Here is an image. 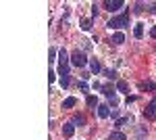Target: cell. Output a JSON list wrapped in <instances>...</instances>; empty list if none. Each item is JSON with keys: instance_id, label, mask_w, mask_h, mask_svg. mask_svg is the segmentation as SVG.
<instances>
[{"instance_id": "obj_2", "label": "cell", "mask_w": 156, "mask_h": 140, "mask_svg": "<svg viewBox=\"0 0 156 140\" xmlns=\"http://www.w3.org/2000/svg\"><path fill=\"white\" fill-rule=\"evenodd\" d=\"M87 63H90V61H87L83 50H75L71 55V65H75V67H85Z\"/></svg>"}, {"instance_id": "obj_13", "label": "cell", "mask_w": 156, "mask_h": 140, "mask_svg": "<svg viewBox=\"0 0 156 140\" xmlns=\"http://www.w3.org/2000/svg\"><path fill=\"white\" fill-rule=\"evenodd\" d=\"M102 92L106 94L108 98H115V88H112V86H110V84H106V86H104V88H102Z\"/></svg>"}, {"instance_id": "obj_3", "label": "cell", "mask_w": 156, "mask_h": 140, "mask_svg": "<svg viewBox=\"0 0 156 140\" xmlns=\"http://www.w3.org/2000/svg\"><path fill=\"white\" fill-rule=\"evenodd\" d=\"M123 4H125L123 0H106V2H104V9L110 11V13H115V11H119Z\"/></svg>"}, {"instance_id": "obj_20", "label": "cell", "mask_w": 156, "mask_h": 140, "mask_svg": "<svg viewBox=\"0 0 156 140\" xmlns=\"http://www.w3.org/2000/svg\"><path fill=\"white\" fill-rule=\"evenodd\" d=\"M60 84H62V88H67V86L71 84V78H69V75H65V78H60Z\"/></svg>"}, {"instance_id": "obj_11", "label": "cell", "mask_w": 156, "mask_h": 140, "mask_svg": "<svg viewBox=\"0 0 156 140\" xmlns=\"http://www.w3.org/2000/svg\"><path fill=\"white\" fill-rule=\"evenodd\" d=\"M110 42H112V44H123V42H125V34H123V32H117V34L112 36Z\"/></svg>"}, {"instance_id": "obj_4", "label": "cell", "mask_w": 156, "mask_h": 140, "mask_svg": "<svg viewBox=\"0 0 156 140\" xmlns=\"http://www.w3.org/2000/svg\"><path fill=\"white\" fill-rule=\"evenodd\" d=\"M69 55H67V50L65 48H60L58 50V67H69Z\"/></svg>"}, {"instance_id": "obj_18", "label": "cell", "mask_w": 156, "mask_h": 140, "mask_svg": "<svg viewBox=\"0 0 156 140\" xmlns=\"http://www.w3.org/2000/svg\"><path fill=\"white\" fill-rule=\"evenodd\" d=\"M104 75H106L108 80H117V71L115 69H104Z\"/></svg>"}, {"instance_id": "obj_7", "label": "cell", "mask_w": 156, "mask_h": 140, "mask_svg": "<svg viewBox=\"0 0 156 140\" xmlns=\"http://www.w3.org/2000/svg\"><path fill=\"white\" fill-rule=\"evenodd\" d=\"M62 134H65V136H67V138H71L73 134H75V126H73L71 121H69V123H65V126H62Z\"/></svg>"}, {"instance_id": "obj_10", "label": "cell", "mask_w": 156, "mask_h": 140, "mask_svg": "<svg viewBox=\"0 0 156 140\" xmlns=\"http://www.w3.org/2000/svg\"><path fill=\"white\" fill-rule=\"evenodd\" d=\"M90 69H92V73H94V75H96V73H100V71H102V65L98 63L96 59H92V61H90Z\"/></svg>"}, {"instance_id": "obj_19", "label": "cell", "mask_w": 156, "mask_h": 140, "mask_svg": "<svg viewBox=\"0 0 156 140\" xmlns=\"http://www.w3.org/2000/svg\"><path fill=\"white\" fill-rule=\"evenodd\" d=\"M125 123H129V117H121V119H117V128H121V126H125Z\"/></svg>"}, {"instance_id": "obj_5", "label": "cell", "mask_w": 156, "mask_h": 140, "mask_svg": "<svg viewBox=\"0 0 156 140\" xmlns=\"http://www.w3.org/2000/svg\"><path fill=\"white\" fill-rule=\"evenodd\" d=\"M144 115H148V119H154L156 117V96L150 100V105H148V109L144 111Z\"/></svg>"}, {"instance_id": "obj_17", "label": "cell", "mask_w": 156, "mask_h": 140, "mask_svg": "<svg viewBox=\"0 0 156 140\" xmlns=\"http://www.w3.org/2000/svg\"><path fill=\"white\" fill-rule=\"evenodd\" d=\"M81 29H83V32H90V29H92V19H83V21H81Z\"/></svg>"}, {"instance_id": "obj_9", "label": "cell", "mask_w": 156, "mask_h": 140, "mask_svg": "<svg viewBox=\"0 0 156 140\" xmlns=\"http://www.w3.org/2000/svg\"><path fill=\"white\" fill-rule=\"evenodd\" d=\"M133 36L140 40V38H144V23H135V27H133Z\"/></svg>"}, {"instance_id": "obj_14", "label": "cell", "mask_w": 156, "mask_h": 140, "mask_svg": "<svg viewBox=\"0 0 156 140\" xmlns=\"http://www.w3.org/2000/svg\"><path fill=\"white\" fill-rule=\"evenodd\" d=\"M117 90H119V92H127V90H129V84L119 80V82H117Z\"/></svg>"}, {"instance_id": "obj_25", "label": "cell", "mask_w": 156, "mask_h": 140, "mask_svg": "<svg viewBox=\"0 0 156 140\" xmlns=\"http://www.w3.org/2000/svg\"><path fill=\"white\" fill-rule=\"evenodd\" d=\"M110 115H112V117H119V109H110Z\"/></svg>"}, {"instance_id": "obj_23", "label": "cell", "mask_w": 156, "mask_h": 140, "mask_svg": "<svg viewBox=\"0 0 156 140\" xmlns=\"http://www.w3.org/2000/svg\"><path fill=\"white\" fill-rule=\"evenodd\" d=\"M54 80H56V73H54V71H50V73H48V82L52 84Z\"/></svg>"}, {"instance_id": "obj_16", "label": "cell", "mask_w": 156, "mask_h": 140, "mask_svg": "<svg viewBox=\"0 0 156 140\" xmlns=\"http://www.w3.org/2000/svg\"><path fill=\"white\" fill-rule=\"evenodd\" d=\"M71 123H73V126H83V123H85V119H83L81 115H75V117L71 119Z\"/></svg>"}, {"instance_id": "obj_21", "label": "cell", "mask_w": 156, "mask_h": 140, "mask_svg": "<svg viewBox=\"0 0 156 140\" xmlns=\"http://www.w3.org/2000/svg\"><path fill=\"white\" fill-rule=\"evenodd\" d=\"M87 107H98L96 96H87Z\"/></svg>"}, {"instance_id": "obj_24", "label": "cell", "mask_w": 156, "mask_h": 140, "mask_svg": "<svg viewBox=\"0 0 156 140\" xmlns=\"http://www.w3.org/2000/svg\"><path fill=\"white\" fill-rule=\"evenodd\" d=\"M56 55H58V52H56V50L52 48V50H50V61H54V57H56Z\"/></svg>"}, {"instance_id": "obj_22", "label": "cell", "mask_w": 156, "mask_h": 140, "mask_svg": "<svg viewBox=\"0 0 156 140\" xmlns=\"http://www.w3.org/2000/svg\"><path fill=\"white\" fill-rule=\"evenodd\" d=\"M87 88H90V86H87V82H79V90H83V92H87Z\"/></svg>"}, {"instance_id": "obj_15", "label": "cell", "mask_w": 156, "mask_h": 140, "mask_svg": "<svg viewBox=\"0 0 156 140\" xmlns=\"http://www.w3.org/2000/svg\"><path fill=\"white\" fill-rule=\"evenodd\" d=\"M140 88H142V90H156V84L154 82H142Z\"/></svg>"}, {"instance_id": "obj_6", "label": "cell", "mask_w": 156, "mask_h": 140, "mask_svg": "<svg viewBox=\"0 0 156 140\" xmlns=\"http://www.w3.org/2000/svg\"><path fill=\"white\" fill-rule=\"evenodd\" d=\"M96 113H98L100 119H106V117L110 115V107H108V105H98L96 107Z\"/></svg>"}, {"instance_id": "obj_27", "label": "cell", "mask_w": 156, "mask_h": 140, "mask_svg": "<svg viewBox=\"0 0 156 140\" xmlns=\"http://www.w3.org/2000/svg\"><path fill=\"white\" fill-rule=\"evenodd\" d=\"M152 13H156V4H152Z\"/></svg>"}, {"instance_id": "obj_1", "label": "cell", "mask_w": 156, "mask_h": 140, "mask_svg": "<svg viewBox=\"0 0 156 140\" xmlns=\"http://www.w3.org/2000/svg\"><path fill=\"white\" fill-rule=\"evenodd\" d=\"M125 25H129V15H127V13H125V15H119V17H112L106 23V27H110V29H121V27H125Z\"/></svg>"}, {"instance_id": "obj_8", "label": "cell", "mask_w": 156, "mask_h": 140, "mask_svg": "<svg viewBox=\"0 0 156 140\" xmlns=\"http://www.w3.org/2000/svg\"><path fill=\"white\" fill-rule=\"evenodd\" d=\"M75 105H77V98L75 96H69V98L62 100V109H73Z\"/></svg>"}, {"instance_id": "obj_12", "label": "cell", "mask_w": 156, "mask_h": 140, "mask_svg": "<svg viewBox=\"0 0 156 140\" xmlns=\"http://www.w3.org/2000/svg\"><path fill=\"white\" fill-rule=\"evenodd\" d=\"M108 138H110V140H127V136H125L123 132H119V130H115V132H110Z\"/></svg>"}, {"instance_id": "obj_26", "label": "cell", "mask_w": 156, "mask_h": 140, "mask_svg": "<svg viewBox=\"0 0 156 140\" xmlns=\"http://www.w3.org/2000/svg\"><path fill=\"white\" fill-rule=\"evenodd\" d=\"M150 36H152V38H156V25L152 27V32H150Z\"/></svg>"}]
</instances>
